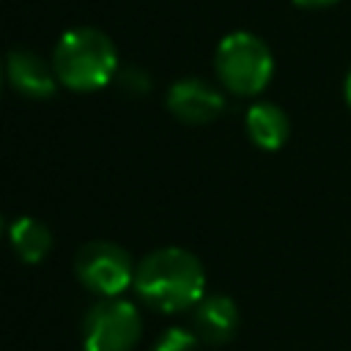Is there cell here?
<instances>
[{
	"instance_id": "cell-1",
	"label": "cell",
	"mask_w": 351,
	"mask_h": 351,
	"mask_svg": "<svg viewBox=\"0 0 351 351\" xmlns=\"http://www.w3.org/2000/svg\"><path fill=\"white\" fill-rule=\"evenodd\" d=\"M203 263L181 247H162L145 255L134 269L137 296L162 313H176L197 304L203 299Z\"/></svg>"
},
{
	"instance_id": "cell-2",
	"label": "cell",
	"mask_w": 351,
	"mask_h": 351,
	"mask_svg": "<svg viewBox=\"0 0 351 351\" xmlns=\"http://www.w3.org/2000/svg\"><path fill=\"white\" fill-rule=\"evenodd\" d=\"M52 69L71 90H99L118 74L115 44L96 27L66 30L52 52Z\"/></svg>"
},
{
	"instance_id": "cell-3",
	"label": "cell",
	"mask_w": 351,
	"mask_h": 351,
	"mask_svg": "<svg viewBox=\"0 0 351 351\" xmlns=\"http://www.w3.org/2000/svg\"><path fill=\"white\" fill-rule=\"evenodd\" d=\"M217 77L219 82L239 96H255L261 93L271 74H274V60L269 47L252 36V33H230L219 41L217 55H214Z\"/></svg>"
},
{
	"instance_id": "cell-4",
	"label": "cell",
	"mask_w": 351,
	"mask_h": 351,
	"mask_svg": "<svg viewBox=\"0 0 351 351\" xmlns=\"http://www.w3.org/2000/svg\"><path fill=\"white\" fill-rule=\"evenodd\" d=\"M143 335V318L132 302L104 299L88 315L82 326L85 351H132Z\"/></svg>"
},
{
	"instance_id": "cell-5",
	"label": "cell",
	"mask_w": 351,
	"mask_h": 351,
	"mask_svg": "<svg viewBox=\"0 0 351 351\" xmlns=\"http://www.w3.org/2000/svg\"><path fill=\"white\" fill-rule=\"evenodd\" d=\"M74 274L88 291H93L104 299L118 296L121 291L129 288V282H134L132 258L126 255L123 247H118L112 241L82 244L74 255Z\"/></svg>"
},
{
	"instance_id": "cell-6",
	"label": "cell",
	"mask_w": 351,
	"mask_h": 351,
	"mask_svg": "<svg viewBox=\"0 0 351 351\" xmlns=\"http://www.w3.org/2000/svg\"><path fill=\"white\" fill-rule=\"evenodd\" d=\"M167 110L184 123H208L225 110V99L203 80H181L167 90Z\"/></svg>"
},
{
	"instance_id": "cell-7",
	"label": "cell",
	"mask_w": 351,
	"mask_h": 351,
	"mask_svg": "<svg viewBox=\"0 0 351 351\" xmlns=\"http://www.w3.org/2000/svg\"><path fill=\"white\" fill-rule=\"evenodd\" d=\"M5 74H8L11 85L27 99H49L58 88L55 69L47 66L36 52H27V49H16L8 55Z\"/></svg>"
},
{
	"instance_id": "cell-8",
	"label": "cell",
	"mask_w": 351,
	"mask_h": 351,
	"mask_svg": "<svg viewBox=\"0 0 351 351\" xmlns=\"http://www.w3.org/2000/svg\"><path fill=\"white\" fill-rule=\"evenodd\" d=\"M239 310L230 296H206L195 304V335L203 343L219 346L236 335Z\"/></svg>"
},
{
	"instance_id": "cell-9",
	"label": "cell",
	"mask_w": 351,
	"mask_h": 351,
	"mask_svg": "<svg viewBox=\"0 0 351 351\" xmlns=\"http://www.w3.org/2000/svg\"><path fill=\"white\" fill-rule=\"evenodd\" d=\"M288 132H291L288 115L277 104L261 101L247 110V134L258 148L277 151L288 140Z\"/></svg>"
},
{
	"instance_id": "cell-10",
	"label": "cell",
	"mask_w": 351,
	"mask_h": 351,
	"mask_svg": "<svg viewBox=\"0 0 351 351\" xmlns=\"http://www.w3.org/2000/svg\"><path fill=\"white\" fill-rule=\"evenodd\" d=\"M8 236H11L14 252H16L25 263H38L41 258H47V252H49V247H52V233H49V228L41 225V222L33 219V217H19V219H14Z\"/></svg>"
},
{
	"instance_id": "cell-11",
	"label": "cell",
	"mask_w": 351,
	"mask_h": 351,
	"mask_svg": "<svg viewBox=\"0 0 351 351\" xmlns=\"http://www.w3.org/2000/svg\"><path fill=\"white\" fill-rule=\"evenodd\" d=\"M197 348V335L181 326H173L167 332L159 335L154 351H195Z\"/></svg>"
},
{
	"instance_id": "cell-12",
	"label": "cell",
	"mask_w": 351,
	"mask_h": 351,
	"mask_svg": "<svg viewBox=\"0 0 351 351\" xmlns=\"http://www.w3.org/2000/svg\"><path fill=\"white\" fill-rule=\"evenodd\" d=\"M115 80H118V88H121L126 96H145L148 88H151L148 74H145L143 69H137V66H129V69L118 71Z\"/></svg>"
},
{
	"instance_id": "cell-13",
	"label": "cell",
	"mask_w": 351,
	"mask_h": 351,
	"mask_svg": "<svg viewBox=\"0 0 351 351\" xmlns=\"http://www.w3.org/2000/svg\"><path fill=\"white\" fill-rule=\"evenodd\" d=\"M299 8H326V5H335L337 0H293Z\"/></svg>"
},
{
	"instance_id": "cell-14",
	"label": "cell",
	"mask_w": 351,
	"mask_h": 351,
	"mask_svg": "<svg viewBox=\"0 0 351 351\" xmlns=\"http://www.w3.org/2000/svg\"><path fill=\"white\" fill-rule=\"evenodd\" d=\"M343 96H346V101H348V107H351V71L346 74V82H343Z\"/></svg>"
},
{
	"instance_id": "cell-15",
	"label": "cell",
	"mask_w": 351,
	"mask_h": 351,
	"mask_svg": "<svg viewBox=\"0 0 351 351\" xmlns=\"http://www.w3.org/2000/svg\"><path fill=\"white\" fill-rule=\"evenodd\" d=\"M0 230H3V217H0Z\"/></svg>"
},
{
	"instance_id": "cell-16",
	"label": "cell",
	"mask_w": 351,
	"mask_h": 351,
	"mask_svg": "<svg viewBox=\"0 0 351 351\" xmlns=\"http://www.w3.org/2000/svg\"><path fill=\"white\" fill-rule=\"evenodd\" d=\"M0 77H3V66H0Z\"/></svg>"
}]
</instances>
